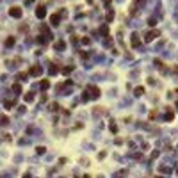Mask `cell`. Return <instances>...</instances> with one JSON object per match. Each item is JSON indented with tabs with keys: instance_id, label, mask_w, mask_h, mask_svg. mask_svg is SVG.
<instances>
[{
	"instance_id": "cell-8",
	"label": "cell",
	"mask_w": 178,
	"mask_h": 178,
	"mask_svg": "<svg viewBox=\"0 0 178 178\" xmlns=\"http://www.w3.org/2000/svg\"><path fill=\"white\" fill-rule=\"evenodd\" d=\"M34 98H36V94L32 93V91H29V93H25V96H23V100L29 103V102H34Z\"/></svg>"
},
{
	"instance_id": "cell-17",
	"label": "cell",
	"mask_w": 178,
	"mask_h": 178,
	"mask_svg": "<svg viewBox=\"0 0 178 178\" xmlns=\"http://www.w3.org/2000/svg\"><path fill=\"white\" fill-rule=\"evenodd\" d=\"M13 105H14V102H13V100H7V102H4V107H5V109H13Z\"/></svg>"
},
{
	"instance_id": "cell-29",
	"label": "cell",
	"mask_w": 178,
	"mask_h": 178,
	"mask_svg": "<svg viewBox=\"0 0 178 178\" xmlns=\"http://www.w3.org/2000/svg\"><path fill=\"white\" fill-rule=\"evenodd\" d=\"M173 71L176 73V75H178V68H176V66H175V68H173Z\"/></svg>"
},
{
	"instance_id": "cell-34",
	"label": "cell",
	"mask_w": 178,
	"mask_h": 178,
	"mask_svg": "<svg viewBox=\"0 0 178 178\" xmlns=\"http://www.w3.org/2000/svg\"><path fill=\"white\" fill-rule=\"evenodd\" d=\"M175 93H178V89H176V91H175Z\"/></svg>"
},
{
	"instance_id": "cell-27",
	"label": "cell",
	"mask_w": 178,
	"mask_h": 178,
	"mask_svg": "<svg viewBox=\"0 0 178 178\" xmlns=\"http://www.w3.org/2000/svg\"><path fill=\"white\" fill-rule=\"evenodd\" d=\"M157 118V110H153V112H150V119H155Z\"/></svg>"
},
{
	"instance_id": "cell-18",
	"label": "cell",
	"mask_w": 178,
	"mask_h": 178,
	"mask_svg": "<svg viewBox=\"0 0 178 178\" xmlns=\"http://www.w3.org/2000/svg\"><path fill=\"white\" fill-rule=\"evenodd\" d=\"M89 98H91V94H89V91H87V89H86V91L82 93V100H84V102H87Z\"/></svg>"
},
{
	"instance_id": "cell-31",
	"label": "cell",
	"mask_w": 178,
	"mask_h": 178,
	"mask_svg": "<svg viewBox=\"0 0 178 178\" xmlns=\"http://www.w3.org/2000/svg\"><path fill=\"white\" fill-rule=\"evenodd\" d=\"M84 178H91V176H89V175H86V176H84Z\"/></svg>"
},
{
	"instance_id": "cell-22",
	"label": "cell",
	"mask_w": 178,
	"mask_h": 178,
	"mask_svg": "<svg viewBox=\"0 0 178 178\" xmlns=\"http://www.w3.org/2000/svg\"><path fill=\"white\" fill-rule=\"evenodd\" d=\"M14 44V38H7L5 39V46H13Z\"/></svg>"
},
{
	"instance_id": "cell-3",
	"label": "cell",
	"mask_w": 178,
	"mask_h": 178,
	"mask_svg": "<svg viewBox=\"0 0 178 178\" xmlns=\"http://www.w3.org/2000/svg\"><path fill=\"white\" fill-rule=\"evenodd\" d=\"M87 91L91 93V98H98V96L102 94L100 93V87H96V86H87Z\"/></svg>"
},
{
	"instance_id": "cell-24",
	"label": "cell",
	"mask_w": 178,
	"mask_h": 178,
	"mask_svg": "<svg viewBox=\"0 0 178 178\" xmlns=\"http://www.w3.org/2000/svg\"><path fill=\"white\" fill-rule=\"evenodd\" d=\"M110 132H112V134H118V127H116L114 123H110Z\"/></svg>"
},
{
	"instance_id": "cell-12",
	"label": "cell",
	"mask_w": 178,
	"mask_h": 178,
	"mask_svg": "<svg viewBox=\"0 0 178 178\" xmlns=\"http://www.w3.org/2000/svg\"><path fill=\"white\" fill-rule=\"evenodd\" d=\"M55 48H57V50H64V48H66V43H64V41H57V43H55Z\"/></svg>"
},
{
	"instance_id": "cell-30",
	"label": "cell",
	"mask_w": 178,
	"mask_h": 178,
	"mask_svg": "<svg viewBox=\"0 0 178 178\" xmlns=\"http://www.w3.org/2000/svg\"><path fill=\"white\" fill-rule=\"evenodd\" d=\"M155 178H164V176H162V175H157V176H155Z\"/></svg>"
},
{
	"instance_id": "cell-5",
	"label": "cell",
	"mask_w": 178,
	"mask_h": 178,
	"mask_svg": "<svg viewBox=\"0 0 178 178\" xmlns=\"http://www.w3.org/2000/svg\"><path fill=\"white\" fill-rule=\"evenodd\" d=\"M139 43H141V39H139V34H137V32H134V34H132V39H130L132 48H137V46H139Z\"/></svg>"
},
{
	"instance_id": "cell-9",
	"label": "cell",
	"mask_w": 178,
	"mask_h": 178,
	"mask_svg": "<svg viewBox=\"0 0 178 178\" xmlns=\"http://www.w3.org/2000/svg\"><path fill=\"white\" fill-rule=\"evenodd\" d=\"M39 87L43 89V91H46V89L50 87V80H46V78H43L41 82H39Z\"/></svg>"
},
{
	"instance_id": "cell-23",
	"label": "cell",
	"mask_w": 178,
	"mask_h": 178,
	"mask_svg": "<svg viewBox=\"0 0 178 178\" xmlns=\"http://www.w3.org/2000/svg\"><path fill=\"white\" fill-rule=\"evenodd\" d=\"M57 71H59V68H57L55 64H52V66H50V73H52V75H55Z\"/></svg>"
},
{
	"instance_id": "cell-11",
	"label": "cell",
	"mask_w": 178,
	"mask_h": 178,
	"mask_svg": "<svg viewBox=\"0 0 178 178\" xmlns=\"http://www.w3.org/2000/svg\"><path fill=\"white\" fill-rule=\"evenodd\" d=\"M59 107H61V105H59V103H57V102H54V103H50V110H52V112H57V110H59Z\"/></svg>"
},
{
	"instance_id": "cell-25",
	"label": "cell",
	"mask_w": 178,
	"mask_h": 178,
	"mask_svg": "<svg viewBox=\"0 0 178 178\" xmlns=\"http://www.w3.org/2000/svg\"><path fill=\"white\" fill-rule=\"evenodd\" d=\"M80 41H82L84 44H89V43H91V39H89V38H82V39H80Z\"/></svg>"
},
{
	"instance_id": "cell-10",
	"label": "cell",
	"mask_w": 178,
	"mask_h": 178,
	"mask_svg": "<svg viewBox=\"0 0 178 178\" xmlns=\"http://www.w3.org/2000/svg\"><path fill=\"white\" fill-rule=\"evenodd\" d=\"M73 70H75V66H64V68H62L61 71L64 73V75H70V73H71Z\"/></svg>"
},
{
	"instance_id": "cell-2",
	"label": "cell",
	"mask_w": 178,
	"mask_h": 178,
	"mask_svg": "<svg viewBox=\"0 0 178 178\" xmlns=\"http://www.w3.org/2000/svg\"><path fill=\"white\" fill-rule=\"evenodd\" d=\"M29 75H32V77H41V75H43V68H41V66H32V68L29 70Z\"/></svg>"
},
{
	"instance_id": "cell-14",
	"label": "cell",
	"mask_w": 178,
	"mask_h": 178,
	"mask_svg": "<svg viewBox=\"0 0 178 178\" xmlns=\"http://www.w3.org/2000/svg\"><path fill=\"white\" fill-rule=\"evenodd\" d=\"M13 91L16 93V94H20V93H21V86H20V84H13Z\"/></svg>"
},
{
	"instance_id": "cell-4",
	"label": "cell",
	"mask_w": 178,
	"mask_h": 178,
	"mask_svg": "<svg viewBox=\"0 0 178 178\" xmlns=\"http://www.w3.org/2000/svg\"><path fill=\"white\" fill-rule=\"evenodd\" d=\"M9 14H11L13 18H20V16H21V7H18V5L11 7V9H9Z\"/></svg>"
},
{
	"instance_id": "cell-13",
	"label": "cell",
	"mask_w": 178,
	"mask_h": 178,
	"mask_svg": "<svg viewBox=\"0 0 178 178\" xmlns=\"http://www.w3.org/2000/svg\"><path fill=\"white\" fill-rule=\"evenodd\" d=\"M134 94H135V96H141V94H144V87H135V91H134Z\"/></svg>"
},
{
	"instance_id": "cell-32",
	"label": "cell",
	"mask_w": 178,
	"mask_h": 178,
	"mask_svg": "<svg viewBox=\"0 0 178 178\" xmlns=\"http://www.w3.org/2000/svg\"><path fill=\"white\" fill-rule=\"evenodd\" d=\"M103 2H109V4H110V0H103Z\"/></svg>"
},
{
	"instance_id": "cell-1",
	"label": "cell",
	"mask_w": 178,
	"mask_h": 178,
	"mask_svg": "<svg viewBox=\"0 0 178 178\" xmlns=\"http://www.w3.org/2000/svg\"><path fill=\"white\" fill-rule=\"evenodd\" d=\"M159 36H160V32H159V30H148V32H146V36H144V41H146V43H151V41L157 39Z\"/></svg>"
},
{
	"instance_id": "cell-19",
	"label": "cell",
	"mask_w": 178,
	"mask_h": 178,
	"mask_svg": "<svg viewBox=\"0 0 178 178\" xmlns=\"http://www.w3.org/2000/svg\"><path fill=\"white\" fill-rule=\"evenodd\" d=\"M7 123H9V118H7V116H2V118H0V125H4V127H5Z\"/></svg>"
},
{
	"instance_id": "cell-28",
	"label": "cell",
	"mask_w": 178,
	"mask_h": 178,
	"mask_svg": "<svg viewBox=\"0 0 178 178\" xmlns=\"http://www.w3.org/2000/svg\"><path fill=\"white\" fill-rule=\"evenodd\" d=\"M105 155H107V151H100L98 153V159H105Z\"/></svg>"
},
{
	"instance_id": "cell-15",
	"label": "cell",
	"mask_w": 178,
	"mask_h": 178,
	"mask_svg": "<svg viewBox=\"0 0 178 178\" xmlns=\"http://www.w3.org/2000/svg\"><path fill=\"white\" fill-rule=\"evenodd\" d=\"M175 119V114L171 112V110H167V114H166V121H173Z\"/></svg>"
},
{
	"instance_id": "cell-35",
	"label": "cell",
	"mask_w": 178,
	"mask_h": 178,
	"mask_svg": "<svg viewBox=\"0 0 178 178\" xmlns=\"http://www.w3.org/2000/svg\"><path fill=\"white\" fill-rule=\"evenodd\" d=\"M176 173H178V171H176Z\"/></svg>"
},
{
	"instance_id": "cell-7",
	"label": "cell",
	"mask_w": 178,
	"mask_h": 178,
	"mask_svg": "<svg viewBox=\"0 0 178 178\" xmlns=\"http://www.w3.org/2000/svg\"><path fill=\"white\" fill-rule=\"evenodd\" d=\"M44 14H46L44 7H43V5H39L38 9H36V16H38V18H44Z\"/></svg>"
},
{
	"instance_id": "cell-26",
	"label": "cell",
	"mask_w": 178,
	"mask_h": 178,
	"mask_svg": "<svg viewBox=\"0 0 178 178\" xmlns=\"http://www.w3.org/2000/svg\"><path fill=\"white\" fill-rule=\"evenodd\" d=\"M155 23H157V21H155V20H153V18H150V20H148V25H150V27H153V25H155Z\"/></svg>"
},
{
	"instance_id": "cell-16",
	"label": "cell",
	"mask_w": 178,
	"mask_h": 178,
	"mask_svg": "<svg viewBox=\"0 0 178 178\" xmlns=\"http://www.w3.org/2000/svg\"><path fill=\"white\" fill-rule=\"evenodd\" d=\"M27 77H29V73H27V71H21V73H18V78H20V80H27Z\"/></svg>"
},
{
	"instance_id": "cell-20",
	"label": "cell",
	"mask_w": 178,
	"mask_h": 178,
	"mask_svg": "<svg viewBox=\"0 0 178 178\" xmlns=\"http://www.w3.org/2000/svg\"><path fill=\"white\" fill-rule=\"evenodd\" d=\"M44 151H46V148H44V146H38V148H36V153H39V155H43Z\"/></svg>"
},
{
	"instance_id": "cell-6",
	"label": "cell",
	"mask_w": 178,
	"mask_h": 178,
	"mask_svg": "<svg viewBox=\"0 0 178 178\" xmlns=\"http://www.w3.org/2000/svg\"><path fill=\"white\" fill-rule=\"evenodd\" d=\"M59 20H61V14L55 13V14H52V16H50V23L54 25V27H57V25H59Z\"/></svg>"
},
{
	"instance_id": "cell-21",
	"label": "cell",
	"mask_w": 178,
	"mask_h": 178,
	"mask_svg": "<svg viewBox=\"0 0 178 178\" xmlns=\"http://www.w3.org/2000/svg\"><path fill=\"white\" fill-rule=\"evenodd\" d=\"M100 32H102L103 36H107V34H109V27H107V25H103V27H100Z\"/></svg>"
},
{
	"instance_id": "cell-33",
	"label": "cell",
	"mask_w": 178,
	"mask_h": 178,
	"mask_svg": "<svg viewBox=\"0 0 178 178\" xmlns=\"http://www.w3.org/2000/svg\"><path fill=\"white\" fill-rule=\"evenodd\" d=\"M176 110H178V102H176Z\"/></svg>"
}]
</instances>
